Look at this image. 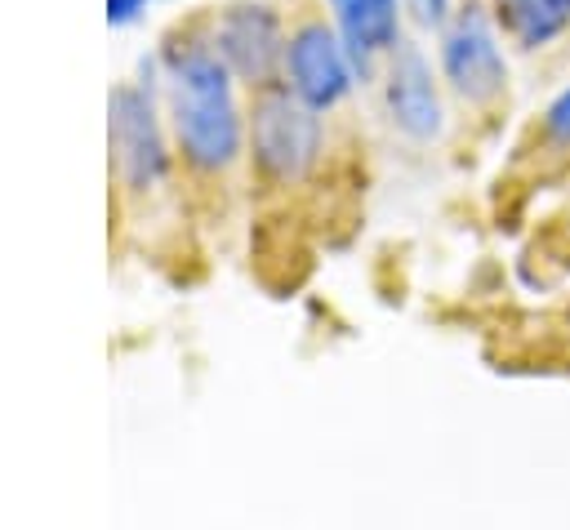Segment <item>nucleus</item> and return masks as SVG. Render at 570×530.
I'll list each match as a JSON object with an SVG mask.
<instances>
[{
  "label": "nucleus",
  "instance_id": "1",
  "mask_svg": "<svg viewBox=\"0 0 570 530\" xmlns=\"http://www.w3.org/2000/svg\"><path fill=\"white\" fill-rule=\"evenodd\" d=\"M169 62V116L178 147L191 169L218 174L236 160L240 151V107L232 98V71L214 53V45H187V49H165Z\"/></svg>",
  "mask_w": 570,
  "mask_h": 530
},
{
  "label": "nucleus",
  "instance_id": "2",
  "mask_svg": "<svg viewBox=\"0 0 570 530\" xmlns=\"http://www.w3.org/2000/svg\"><path fill=\"white\" fill-rule=\"evenodd\" d=\"M249 156L263 178L298 183L321 156V116L289 85L258 89L249 107Z\"/></svg>",
  "mask_w": 570,
  "mask_h": 530
},
{
  "label": "nucleus",
  "instance_id": "3",
  "mask_svg": "<svg viewBox=\"0 0 570 530\" xmlns=\"http://www.w3.org/2000/svg\"><path fill=\"white\" fill-rule=\"evenodd\" d=\"M441 71L454 85L459 98L485 107L508 89V62L499 49V31H494V13H485V4L468 0L441 31Z\"/></svg>",
  "mask_w": 570,
  "mask_h": 530
},
{
  "label": "nucleus",
  "instance_id": "4",
  "mask_svg": "<svg viewBox=\"0 0 570 530\" xmlns=\"http://www.w3.org/2000/svg\"><path fill=\"white\" fill-rule=\"evenodd\" d=\"M214 53L227 62L232 76H240L245 85L267 89L276 80V67L285 62V36H281V18L272 4L263 0H236L218 13L214 22Z\"/></svg>",
  "mask_w": 570,
  "mask_h": 530
},
{
  "label": "nucleus",
  "instance_id": "5",
  "mask_svg": "<svg viewBox=\"0 0 570 530\" xmlns=\"http://www.w3.org/2000/svg\"><path fill=\"white\" fill-rule=\"evenodd\" d=\"M107 138H111V160L116 174L129 192H147L165 169V138L151 111V94L134 89V85H116L107 98Z\"/></svg>",
  "mask_w": 570,
  "mask_h": 530
},
{
  "label": "nucleus",
  "instance_id": "6",
  "mask_svg": "<svg viewBox=\"0 0 570 530\" xmlns=\"http://www.w3.org/2000/svg\"><path fill=\"white\" fill-rule=\"evenodd\" d=\"M285 71H289V89L307 107H316V111L343 102L347 89H352V80H356L338 31H330L325 22H303L289 36V45H285Z\"/></svg>",
  "mask_w": 570,
  "mask_h": 530
},
{
  "label": "nucleus",
  "instance_id": "7",
  "mask_svg": "<svg viewBox=\"0 0 570 530\" xmlns=\"http://www.w3.org/2000/svg\"><path fill=\"white\" fill-rule=\"evenodd\" d=\"M387 111H392V125L414 138V143H432L445 125V111H441V94L432 85V67L423 58V49L414 40H396V49L387 53Z\"/></svg>",
  "mask_w": 570,
  "mask_h": 530
},
{
  "label": "nucleus",
  "instance_id": "8",
  "mask_svg": "<svg viewBox=\"0 0 570 530\" xmlns=\"http://www.w3.org/2000/svg\"><path fill=\"white\" fill-rule=\"evenodd\" d=\"M334 22H338V40L347 49V62L356 71V80H370V67L379 53H392L401 31V9L396 0H330Z\"/></svg>",
  "mask_w": 570,
  "mask_h": 530
},
{
  "label": "nucleus",
  "instance_id": "9",
  "mask_svg": "<svg viewBox=\"0 0 570 530\" xmlns=\"http://www.w3.org/2000/svg\"><path fill=\"white\" fill-rule=\"evenodd\" d=\"M494 27L521 49H548L570 31V0H490Z\"/></svg>",
  "mask_w": 570,
  "mask_h": 530
},
{
  "label": "nucleus",
  "instance_id": "10",
  "mask_svg": "<svg viewBox=\"0 0 570 530\" xmlns=\"http://www.w3.org/2000/svg\"><path fill=\"white\" fill-rule=\"evenodd\" d=\"M543 134H548L557 147H570V85L548 102V111H543Z\"/></svg>",
  "mask_w": 570,
  "mask_h": 530
},
{
  "label": "nucleus",
  "instance_id": "11",
  "mask_svg": "<svg viewBox=\"0 0 570 530\" xmlns=\"http://www.w3.org/2000/svg\"><path fill=\"white\" fill-rule=\"evenodd\" d=\"M410 4V18L419 22V27H441L445 31V22H450V0H405Z\"/></svg>",
  "mask_w": 570,
  "mask_h": 530
},
{
  "label": "nucleus",
  "instance_id": "12",
  "mask_svg": "<svg viewBox=\"0 0 570 530\" xmlns=\"http://www.w3.org/2000/svg\"><path fill=\"white\" fill-rule=\"evenodd\" d=\"M142 4H147V0H107V22H111V27H129Z\"/></svg>",
  "mask_w": 570,
  "mask_h": 530
}]
</instances>
